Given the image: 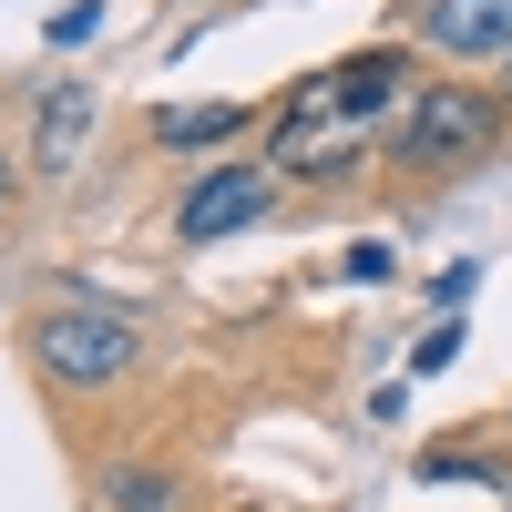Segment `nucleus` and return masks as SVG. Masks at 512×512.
I'll return each mask as SVG.
<instances>
[{
    "label": "nucleus",
    "instance_id": "5",
    "mask_svg": "<svg viewBox=\"0 0 512 512\" xmlns=\"http://www.w3.org/2000/svg\"><path fill=\"white\" fill-rule=\"evenodd\" d=\"M420 41L451 62H512V0H431Z\"/></svg>",
    "mask_w": 512,
    "mask_h": 512
},
{
    "label": "nucleus",
    "instance_id": "12",
    "mask_svg": "<svg viewBox=\"0 0 512 512\" xmlns=\"http://www.w3.org/2000/svg\"><path fill=\"white\" fill-rule=\"evenodd\" d=\"M451 359H461V318H441V328L410 349V369H451Z\"/></svg>",
    "mask_w": 512,
    "mask_h": 512
},
{
    "label": "nucleus",
    "instance_id": "11",
    "mask_svg": "<svg viewBox=\"0 0 512 512\" xmlns=\"http://www.w3.org/2000/svg\"><path fill=\"white\" fill-rule=\"evenodd\" d=\"M93 31H103V0H72V11L41 31V41H62V52H72V41H93Z\"/></svg>",
    "mask_w": 512,
    "mask_h": 512
},
{
    "label": "nucleus",
    "instance_id": "4",
    "mask_svg": "<svg viewBox=\"0 0 512 512\" xmlns=\"http://www.w3.org/2000/svg\"><path fill=\"white\" fill-rule=\"evenodd\" d=\"M277 205V175L267 164H216V175H195L185 205H175V236L185 246H216V236H246L256 216Z\"/></svg>",
    "mask_w": 512,
    "mask_h": 512
},
{
    "label": "nucleus",
    "instance_id": "7",
    "mask_svg": "<svg viewBox=\"0 0 512 512\" xmlns=\"http://www.w3.org/2000/svg\"><path fill=\"white\" fill-rule=\"evenodd\" d=\"M328 103H338V113H359V123H379V113L400 103V62H390V52L338 62V72H328Z\"/></svg>",
    "mask_w": 512,
    "mask_h": 512
},
{
    "label": "nucleus",
    "instance_id": "3",
    "mask_svg": "<svg viewBox=\"0 0 512 512\" xmlns=\"http://www.w3.org/2000/svg\"><path fill=\"white\" fill-rule=\"evenodd\" d=\"M349 164H369V123L338 113L328 82H318V93H297V103L277 113V154H267V175H349Z\"/></svg>",
    "mask_w": 512,
    "mask_h": 512
},
{
    "label": "nucleus",
    "instance_id": "10",
    "mask_svg": "<svg viewBox=\"0 0 512 512\" xmlns=\"http://www.w3.org/2000/svg\"><path fill=\"white\" fill-rule=\"evenodd\" d=\"M472 287H482V267L461 256V267H441V277H431V308H441V318H461V297H472Z\"/></svg>",
    "mask_w": 512,
    "mask_h": 512
},
{
    "label": "nucleus",
    "instance_id": "1",
    "mask_svg": "<svg viewBox=\"0 0 512 512\" xmlns=\"http://www.w3.org/2000/svg\"><path fill=\"white\" fill-rule=\"evenodd\" d=\"M502 134V103L472 93V82H431V93H410L400 123H390V164L410 185H431V175H461V164H482Z\"/></svg>",
    "mask_w": 512,
    "mask_h": 512
},
{
    "label": "nucleus",
    "instance_id": "2",
    "mask_svg": "<svg viewBox=\"0 0 512 512\" xmlns=\"http://www.w3.org/2000/svg\"><path fill=\"white\" fill-rule=\"evenodd\" d=\"M21 359L52 379V390H113V379H134V359H144V328L134 318H113V308H41L31 328H21Z\"/></svg>",
    "mask_w": 512,
    "mask_h": 512
},
{
    "label": "nucleus",
    "instance_id": "13",
    "mask_svg": "<svg viewBox=\"0 0 512 512\" xmlns=\"http://www.w3.org/2000/svg\"><path fill=\"white\" fill-rule=\"evenodd\" d=\"M11 195H21V164H11V154H0V216H11Z\"/></svg>",
    "mask_w": 512,
    "mask_h": 512
},
{
    "label": "nucleus",
    "instance_id": "14",
    "mask_svg": "<svg viewBox=\"0 0 512 512\" xmlns=\"http://www.w3.org/2000/svg\"><path fill=\"white\" fill-rule=\"evenodd\" d=\"M502 82H512V62H502Z\"/></svg>",
    "mask_w": 512,
    "mask_h": 512
},
{
    "label": "nucleus",
    "instance_id": "8",
    "mask_svg": "<svg viewBox=\"0 0 512 512\" xmlns=\"http://www.w3.org/2000/svg\"><path fill=\"white\" fill-rule=\"evenodd\" d=\"M236 123H246V103H164V113H154V144L195 154V144H226Z\"/></svg>",
    "mask_w": 512,
    "mask_h": 512
},
{
    "label": "nucleus",
    "instance_id": "9",
    "mask_svg": "<svg viewBox=\"0 0 512 512\" xmlns=\"http://www.w3.org/2000/svg\"><path fill=\"white\" fill-rule=\"evenodd\" d=\"M103 492H113V512H185V482H175V472H154V461H123Z\"/></svg>",
    "mask_w": 512,
    "mask_h": 512
},
{
    "label": "nucleus",
    "instance_id": "6",
    "mask_svg": "<svg viewBox=\"0 0 512 512\" xmlns=\"http://www.w3.org/2000/svg\"><path fill=\"white\" fill-rule=\"evenodd\" d=\"M93 113H103L93 82H62V93H41V123H31V175H62V164L93 144Z\"/></svg>",
    "mask_w": 512,
    "mask_h": 512
}]
</instances>
